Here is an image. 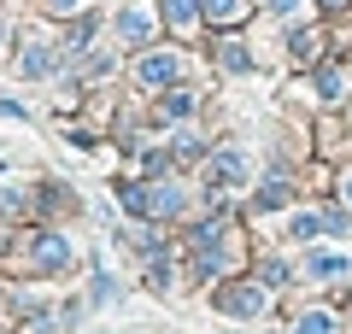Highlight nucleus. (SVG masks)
I'll list each match as a JSON object with an SVG mask.
<instances>
[{"mask_svg": "<svg viewBox=\"0 0 352 334\" xmlns=\"http://www.w3.org/2000/svg\"><path fill=\"white\" fill-rule=\"evenodd\" d=\"M118 205H124L135 223H176L182 211H188V199H182V182L147 176V182H124L118 188Z\"/></svg>", "mask_w": 352, "mask_h": 334, "instance_id": "1", "label": "nucleus"}, {"mask_svg": "<svg viewBox=\"0 0 352 334\" xmlns=\"http://www.w3.org/2000/svg\"><path fill=\"white\" fill-rule=\"evenodd\" d=\"M18 247H24V252H18V264H24L30 276H59V270H71V258H76L71 241H65V235H47V229L24 235Z\"/></svg>", "mask_w": 352, "mask_h": 334, "instance_id": "2", "label": "nucleus"}, {"mask_svg": "<svg viewBox=\"0 0 352 334\" xmlns=\"http://www.w3.org/2000/svg\"><path fill=\"white\" fill-rule=\"evenodd\" d=\"M59 59H65V53L53 47L41 30H30V36L18 41V59H12V65H18V76H24V82H47V76L59 71Z\"/></svg>", "mask_w": 352, "mask_h": 334, "instance_id": "3", "label": "nucleus"}, {"mask_svg": "<svg viewBox=\"0 0 352 334\" xmlns=\"http://www.w3.org/2000/svg\"><path fill=\"white\" fill-rule=\"evenodd\" d=\"M212 305L223 311V317H264V311H270V287L264 282H223L212 293Z\"/></svg>", "mask_w": 352, "mask_h": 334, "instance_id": "4", "label": "nucleus"}, {"mask_svg": "<svg viewBox=\"0 0 352 334\" xmlns=\"http://www.w3.org/2000/svg\"><path fill=\"white\" fill-rule=\"evenodd\" d=\"M159 24H164V12L153 6V0H129L124 12H118V24H112V30H118V47H141Z\"/></svg>", "mask_w": 352, "mask_h": 334, "instance_id": "5", "label": "nucleus"}, {"mask_svg": "<svg viewBox=\"0 0 352 334\" xmlns=\"http://www.w3.org/2000/svg\"><path fill=\"white\" fill-rule=\"evenodd\" d=\"M176 76H182V53L176 47H153V53H141V65H135V82L153 88V94L176 88Z\"/></svg>", "mask_w": 352, "mask_h": 334, "instance_id": "6", "label": "nucleus"}, {"mask_svg": "<svg viewBox=\"0 0 352 334\" xmlns=\"http://www.w3.org/2000/svg\"><path fill=\"white\" fill-rule=\"evenodd\" d=\"M247 182V153L241 147H217L206 159V188H241Z\"/></svg>", "mask_w": 352, "mask_h": 334, "instance_id": "7", "label": "nucleus"}, {"mask_svg": "<svg viewBox=\"0 0 352 334\" xmlns=\"http://www.w3.org/2000/svg\"><path fill=\"white\" fill-rule=\"evenodd\" d=\"M212 59H217V71H223V76H247V71H252L247 41L229 36V30H217V36H212Z\"/></svg>", "mask_w": 352, "mask_h": 334, "instance_id": "8", "label": "nucleus"}, {"mask_svg": "<svg viewBox=\"0 0 352 334\" xmlns=\"http://www.w3.org/2000/svg\"><path fill=\"white\" fill-rule=\"evenodd\" d=\"M194 106H200L194 88H164V94H159V118H164V124H188Z\"/></svg>", "mask_w": 352, "mask_h": 334, "instance_id": "9", "label": "nucleus"}, {"mask_svg": "<svg viewBox=\"0 0 352 334\" xmlns=\"http://www.w3.org/2000/svg\"><path fill=\"white\" fill-rule=\"evenodd\" d=\"M159 12H164V24H170V30H182V36H188V30L200 24L206 0H159Z\"/></svg>", "mask_w": 352, "mask_h": 334, "instance_id": "10", "label": "nucleus"}, {"mask_svg": "<svg viewBox=\"0 0 352 334\" xmlns=\"http://www.w3.org/2000/svg\"><path fill=\"white\" fill-rule=\"evenodd\" d=\"M294 334H340V317H335L329 305H311V311L294 317Z\"/></svg>", "mask_w": 352, "mask_h": 334, "instance_id": "11", "label": "nucleus"}, {"mask_svg": "<svg viewBox=\"0 0 352 334\" xmlns=\"http://www.w3.org/2000/svg\"><path fill=\"white\" fill-rule=\"evenodd\" d=\"M352 258L346 252H305V276H317V282H329V276H346Z\"/></svg>", "mask_w": 352, "mask_h": 334, "instance_id": "12", "label": "nucleus"}, {"mask_svg": "<svg viewBox=\"0 0 352 334\" xmlns=\"http://www.w3.org/2000/svg\"><path fill=\"white\" fill-rule=\"evenodd\" d=\"M247 18V0H206V24L212 30H235Z\"/></svg>", "mask_w": 352, "mask_h": 334, "instance_id": "13", "label": "nucleus"}, {"mask_svg": "<svg viewBox=\"0 0 352 334\" xmlns=\"http://www.w3.org/2000/svg\"><path fill=\"white\" fill-rule=\"evenodd\" d=\"M288 199H294V188L282 182V176H270V182H258V199H252V205H258V211H282Z\"/></svg>", "mask_w": 352, "mask_h": 334, "instance_id": "14", "label": "nucleus"}, {"mask_svg": "<svg viewBox=\"0 0 352 334\" xmlns=\"http://www.w3.org/2000/svg\"><path fill=\"white\" fill-rule=\"evenodd\" d=\"M317 47H323V36H317V30H294V36H288V53H294L300 65H317V59H311Z\"/></svg>", "mask_w": 352, "mask_h": 334, "instance_id": "15", "label": "nucleus"}, {"mask_svg": "<svg viewBox=\"0 0 352 334\" xmlns=\"http://www.w3.org/2000/svg\"><path fill=\"white\" fill-rule=\"evenodd\" d=\"M323 229H329V217H317V211H294V223H288L294 241H311V235H323Z\"/></svg>", "mask_w": 352, "mask_h": 334, "instance_id": "16", "label": "nucleus"}, {"mask_svg": "<svg viewBox=\"0 0 352 334\" xmlns=\"http://www.w3.org/2000/svg\"><path fill=\"white\" fill-rule=\"evenodd\" d=\"M88 299H94V305H112L118 299V282H112V270H106L100 258H94V287H88Z\"/></svg>", "mask_w": 352, "mask_h": 334, "instance_id": "17", "label": "nucleus"}, {"mask_svg": "<svg viewBox=\"0 0 352 334\" xmlns=\"http://www.w3.org/2000/svg\"><path fill=\"white\" fill-rule=\"evenodd\" d=\"M317 88H323V100H340L346 94V71L340 65H317Z\"/></svg>", "mask_w": 352, "mask_h": 334, "instance_id": "18", "label": "nucleus"}, {"mask_svg": "<svg viewBox=\"0 0 352 334\" xmlns=\"http://www.w3.org/2000/svg\"><path fill=\"white\" fill-rule=\"evenodd\" d=\"M147 287H153V293H164V287H170V252H153V258H147Z\"/></svg>", "mask_w": 352, "mask_h": 334, "instance_id": "19", "label": "nucleus"}, {"mask_svg": "<svg viewBox=\"0 0 352 334\" xmlns=\"http://www.w3.org/2000/svg\"><path fill=\"white\" fill-rule=\"evenodd\" d=\"M200 153H206V147H200V135H176V141H170V159H176V164H194Z\"/></svg>", "mask_w": 352, "mask_h": 334, "instance_id": "20", "label": "nucleus"}, {"mask_svg": "<svg viewBox=\"0 0 352 334\" xmlns=\"http://www.w3.org/2000/svg\"><path fill=\"white\" fill-rule=\"evenodd\" d=\"M300 12H311V0H270V18H282V24H294Z\"/></svg>", "mask_w": 352, "mask_h": 334, "instance_id": "21", "label": "nucleus"}, {"mask_svg": "<svg viewBox=\"0 0 352 334\" xmlns=\"http://www.w3.org/2000/svg\"><path fill=\"white\" fill-rule=\"evenodd\" d=\"M329 235H352V211H340V205L329 211Z\"/></svg>", "mask_w": 352, "mask_h": 334, "instance_id": "22", "label": "nucleus"}, {"mask_svg": "<svg viewBox=\"0 0 352 334\" xmlns=\"http://www.w3.org/2000/svg\"><path fill=\"white\" fill-rule=\"evenodd\" d=\"M82 0H41V12H53V18H65V12H76Z\"/></svg>", "mask_w": 352, "mask_h": 334, "instance_id": "23", "label": "nucleus"}, {"mask_svg": "<svg viewBox=\"0 0 352 334\" xmlns=\"http://www.w3.org/2000/svg\"><path fill=\"white\" fill-rule=\"evenodd\" d=\"M0 118H30V106H18V100H0Z\"/></svg>", "mask_w": 352, "mask_h": 334, "instance_id": "24", "label": "nucleus"}, {"mask_svg": "<svg viewBox=\"0 0 352 334\" xmlns=\"http://www.w3.org/2000/svg\"><path fill=\"white\" fill-rule=\"evenodd\" d=\"M30 334H59V329H53V322H36V329H30Z\"/></svg>", "mask_w": 352, "mask_h": 334, "instance_id": "25", "label": "nucleus"}, {"mask_svg": "<svg viewBox=\"0 0 352 334\" xmlns=\"http://www.w3.org/2000/svg\"><path fill=\"white\" fill-rule=\"evenodd\" d=\"M340 194H346V211H352V176H346V188H340Z\"/></svg>", "mask_w": 352, "mask_h": 334, "instance_id": "26", "label": "nucleus"}, {"mask_svg": "<svg viewBox=\"0 0 352 334\" xmlns=\"http://www.w3.org/2000/svg\"><path fill=\"white\" fill-rule=\"evenodd\" d=\"M323 6H340V0H323Z\"/></svg>", "mask_w": 352, "mask_h": 334, "instance_id": "27", "label": "nucleus"}]
</instances>
